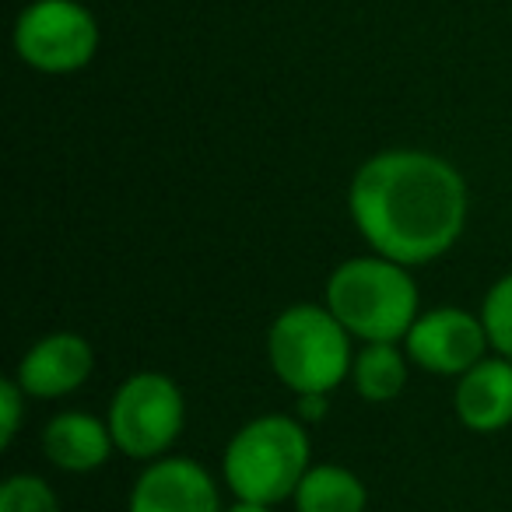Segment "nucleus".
<instances>
[{
  "label": "nucleus",
  "mask_w": 512,
  "mask_h": 512,
  "mask_svg": "<svg viewBox=\"0 0 512 512\" xmlns=\"http://www.w3.org/2000/svg\"><path fill=\"white\" fill-rule=\"evenodd\" d=\"M351 383L369 404H390L407 383V351L393 341H372L351 362Z\"/></svg>",
  "instance_id": "13"
},
{
  "label": "nucleus",
  "mask_w": 512,
  "mask_h": 512,
  "mask_svg": "<svg viewBox=\"0 0 512 512\" xmlns=\"http://www.w3.org/2000/svg\"><path fill=\"white\" fill-rule=\"evenodd\" d=\"M488 348L491 341L481 316L456 306L421 313L404 337L407 358L432 376H463L481 362Z\"/></svg>",
  "instance_id": "7"
},
{
  "label": "nucleus",
  "mask_w": 512,
  "mask_h": 512,
  "mask_svg": "<svg viewBox=\"0 0 512 512\" xmlns=\"http://www.w3.org/2000/svg\"><path fill=\"white\" fill-rule=\"evenodd\" d=\"M116 449L109 421H99L85 411H64L46 425L43 432V453L53 467L67 474H88L99 470Z\"/></svg>",
  "instance_id": "11"
},
{
  "label": "nucleus",
  "mask_w": 512,
  "mask_h": 512,
  "mask_svg": "<svg viewBox=\"0 0 512 512\" xmlns=\"http://www.w3.org/2000/svg\"><path fill=\"white\" fill-rule=\"evenodd\" d=\"M365 505H369V491H365L362 477L337 463L309 467L295 491L299 512H365Z\"/></svg>",
  "instance_id": "12"
},
{
  "label": "nucleus",
  "mask_w": 512,
  "mask_h": 512,
  "mask_svg": "<svg viewBox=\"0 0 512 512\" xmlns=\"http://www.w3.org/2000/svg\"><path fill=\"white\" fill-rule=\"evenodd\" d=\"M327 309L348 327L351 337L404 341L418 320V288L404 264L390 256H351L330 274Z\"/></svg>",
  "instance_id": "2"
},
{
  "label": "nucleus",
  "mask_w": 512,
  "mask_h": 512,
  "mask_svg": "<svg viewBox=\"0 0 512 512\" xmlns=\"http://www.w3.org/2000/svg\"><path fill=\"white\" fill-rule=\"evenodd\" d=\"M95 369L92 344L78 334H50L29 348V355L18 362L15 379L29 397L57 400L81 390Z\"/></svg>",
  "instance_id": "9"
},
{
  "label": "nucleus",
  "mask_w": 512,
  "mask_h": 512,
  "mask_svg": "<svg viewBox=\"0 0 512 512\" xmlns=\"http://www.w3.org/2000/svg\"><path fill=\"white\" fill-rule=\"evenodd\" d=\"M355 228L379 256L404 267L439 260L467 225V183L432 151H379L348 190Z\"/></svg>",
  "instance_id": "1"
},
{
  "label": "nucleus",
  "mask_w": 512,
  "mask_h": 512,
  "mask_svg": "<svg viewBox=\"0 0 512 512\" xmlns=\"http://www.w3.org/2000/svg\"><path fill=\"white\" fill-rule=\"evenodd\" d=\"M29 393L22 390L18 379H4L0 383V446H11L18 435V425H22V411Z\"/></svg>",
  "instance_id": "16"
},
{
  "label": "nucleus",
  "mask_w": 512,
  "mask_h": 512,
  "mask_svg": "<svg viewBox=\"0 0 512 512\" xmlns=\"http://www.w3.org/2000/svg\"><path fill=\"white\" fill-rule=\"evenodd\" d=\"M481 320H484V330H488L491 348H495L498 355L512 358V274L495 281L491 292L484 295Z\"/></svg>",
  "instance_id": "14"
},
{
  "label": "nucleus",
  "mask_w": 512,
  "mask_h": 512,
  "mask_svg": "<svg viewBox=\"0 0 512 512\" xmlns=\"http://www.w3.org/2000/svg\"><path fill=\"white\" fill-rule=\"evenodd\" d=\"M0 512H60V502L43 477L15 474L0 488Z\"/></svg>",
  "instance_id": "15"
},
{
  "label": "nucleus",
  "mask_w": 512,
  "mask_h": 512,
  "mask_svg": "<svg viewBox=\"0 0 512 512\" xmlns=\"http://www.w3.org/2000/svg\"><path fill=\"white\" fill-rule=\"evenodd\" d=\"M225 512H274V505H264V502H246V498H235L232 509Z\"/></svg>",
  "instance_id": "18"
},
{
  "label": "nucleus",
  "mask_w": 512,
  "mask_h": 512,
  "mask_svg": "<svg viewBox=\"0 0 512 512\" xmlns=\"http://www.w3.org/2000/svg\"><path fill=\"white\" fill-rule=\"evenodd\" d=\"M456 418L470 432H502L512 421V358H481L456 383Z\"/></svg>",
  "instance_id": "10"
},
{
  "label": "nucleus",
  "mask_w": 512,
  "mask_h": 512,
  "mask_svg": "<svg viewBox=\"0 0 512 512\" xmlns=\"http://www.w3.org/2000/svg\"><path fill=\"white\" fill-rule=\"evenodd\" d=\"M127 512H225L214 477L186 456L151 460L130 491Z\"/></svg>",
  "instance_id": "8"
},
{
  "label": "nucleus",
  "mask_w": 512,
  "mask_h": 512,
  "mask_svg": "<svg viewBox=\"0 0 512 512\" xmlns=\"http://www.w3.org/2000/svg\"><path fill=\"white\" fill-rule=\"evenodd\" d=\"M106 421L123 456L158 460L162 453H169V446L183 432V393L162 372H137L116 390Z\"/></svg>",
  "instance_id": "5"
},
{
  "label": "nucleus",
  "mask_w": 512,
  "mask_h": 512,
  "mask_svg": "<svg viewBox=\"0 0 512 512\" xmlns=\"http://www.w3.org/2000/svg\"><path fill=\"white\" fill-rule=\"evenodd\" d=\"M267 358L292 393H330L351 376V334L327 306H292L271 323Z\"/></svg>",
  "instance_id": "4"
},
{
  "label": "nucleus",
  "mask_w": 512,
  "mask_h": 512,
  "mask_svg": "<svg viewBox=\"0 0 512 512\" xmlns=\"http://www.w3.org/2000/svg\"><path fill=\"white\" fill-rule=\"evenodd\" d=\"M15 50L43 74H74L92 64L99 25L78 0H32L15 22Z\"/></svg>",
  "instance_id": "6"
},
{
  "label": "nucleus",
  "mask_w": 512,
  "mask_h": 512,
  "mask_svg": "<svg viewBox=\"0 0 512 512\" xmlns=\"http://www.w3.org/2000/svg\"><path fill=\"white\" fill-rule=\"evenodd\" d=\"M299 414L302 421H320L323 414H327V393H306V397H299Z\"/></svg>",
  "instance_id": "17"
},
{
  "label": "nucleus",
  "mask_w": 512,
  "mask_h": 512,
  "mask_svg": "<svg viewBox=\"0 0 512 512\" xmlns=\"http://www.w3.org/2000/svg\"><path fill=\"white\" fill-rule=\"evenodd\" d=\"M309 470V432L288 414H264L242 425L225 449V484L235 498L278 505L295 498Z\"/></svg>",
  "instance_id": "3"
}]
</instances>
